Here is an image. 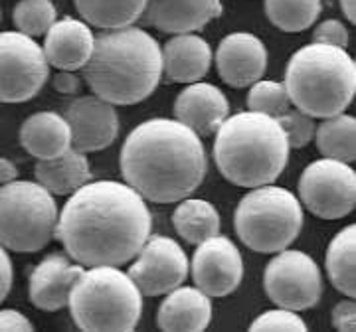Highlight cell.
I'll list each match as a JSON object with an SVG mask.
<instances>
[{
  "label": "cell",
  "mask_w": 356,
  "mask_h": 332,
  "mask_svg": "<svg viewBox=\"0 0 356 332\" xmlns=\"http://www.w3.org/2000/svg\"><path fill=\"white\" fill-rule=\"evenodd\" d=\"M81 69L97 97L113 105H137L151 97L163 79L161 44L137 26L103 30Z\"/></svg>",
  "instance_id": "cell-3"
},
{
  "label": "cell",
  "mask_w": 356,
  "mask_h": 332,
  "mask_svg": "<svg viewBox=\"0 0 356 332\" xmlns=\"http://www.w3.org/2000/svg\"><path fill=\"white\" fill-rule=\"evenodd\" d=\"M172 226L184 242L198 245L220 233V214L202 198H182L172 212Z\"/></svg>",
  "instance_id": "cell-24"
},
{
  "label": "cell",
  "mask_w": 356,
  "mask_h": 332,
  "mask_svg": "<svg viewBox=\"0 0 356 332\" xmlns=\"http://www.w3.org/2000/svg\"><path fill=\"white\" fill-rule=\"evenodd\" d=\"M208 158L200 137L177 119H149L127 135L121 172L131 188L154 204H172L204 182Z\"/></svg>",
  "instance_id": "cell-2"
},
{
  "label": "cell",
  "mask_w": 356,
  "mask_h": 332,
  "mask_svg": "<svg viewBox=\"0 0 356 332\" xmlns=\"http://www.w3.org/2000/svg\"><path fill=\"white\" fill-rule=\"evenodd\" d=\"M188 273L194 285L210 299L232 294L243 279L242 251L229 238L216 233L198 243Z\"/></svg>",
  "instance_id": "cell-13"
},
{
  "label": "cell",
  "mask_w": 356,
  "mask_h": 332,
  "mask_svg": "<svg viewBox=\"0 0 356 332\" xmlns=\"http://www.w3.org/2000/svg\"><path fill=\"white\" fill-rule=\"evenodd\" d=\"M299 202L321 219H341L356 206V172L348 163L321 158L299 179Z\"/></svg>",
  "instance_id": "cell-10"
},
{
  "label": "cell",
  "mask_w": 356,
  "mask_h": 332,
  "mask_svg": "<svg viewBox=\"0 0 356 332\" xmlns=\"http://www.w3.org/2000/svg\"><path fill=\"white\" fill-rule=\"evenodd\" d=\"M313 42H321V44H331L337 48H348V30L341 20H325L315 28L313 32Z\"/></svg>",
  "instance_id": "cell-33"
},
{
  "label": "cell",
  "mask_w": 356,
  "mask_h": 332,
  "mask_svg": "<svg viewBox=\"0 0 356 332\" xmlns=\"http://www.w3.org/2000/svg\"><path fill=\"white\" fill-rule=\"evenodd\" d=\"M277 121H280L281 128H283L291 149H303L315 139L317 125H315L313 117L295 109V107L293 109L289 107L283 115L277 117Z\"/></svg>",
  "instance_id": "cell-31"
},
{
  "label": "cell",
  "mask_w": 356,
  "mask_h": 332,
  "mask_svg": "<svg viewBox=\"0 0 356 332\" xmlns=\"http://www.w3.org/2000/svg\"><path fill=\"white\" fill-rule=\"evenodd\" d=\"M332 326L337 331L355 332L356 331V305L355 299H346L332 308Z\"/></svg>",
  "instance_id": "cell-34"
},
{
  "label": "cell",
  "mask_w": 356,
  "mask_h": 332,
  "mask_svg": "<svg viewBox=\"0 0 356 332\" xmlns=\"http://www.w3.org/2000/svg\"><path fill=\"white\" fill-rule=\"evenodd\" d=\"M20 144L38 160L64 154L72 147V131L65 117L54 111H40L26 119L20 127Z\"/></svg>",
  "instance_id": "cell-22"
},
{
  "label": "cell",
  "mask_w": 356,
  "mask_h": 332,
  "mask_svg": "<svg viewBox=\"0 0 356 332\" xmlns=\"http://www.w3.org/2000/svg\"><path fill=\"white\" fill-rule=\"evenodd\" d=\"M267 297L277 307L289 310H307L321 301L323 275L317 261L299 249H281L273 254L264 273Z\"/></svg>",
  "instance_id": "cell-11"
},
{
  "label": "cell",
  "mask_w": 356,
  "mask_h": 332,
  "mask_svg": "<svg viewBox=\"0 0 356 332\" xmlns=\"http://www.w3.org/2000/svg\"><path fill=\"white\" fill-rule=\"evenodd\" d=\"M34 174L36 182L48 192L56 196H70L91 180V166L86 153L70 147L56 158L38 160Z\"/></svg>",
  "instance_id": "cell-23"
},
{
  "label": "cell",
  "mask_w": 356,
  "mask_h": 332,
  "mask_svg": "<svg viewBox=\"0 0 356 332\" xmlns=\"http://www.w3.org/2000/svg\"><path fill=\"white\" fill-rule=\"evenodd\" d=\"M60 210L40 182L10 180L0 186V245L16 254L42 251L56 238Z\"/></svg>",
  "instance_id": "cell-8"
},
{
  "label": "cell",
  "mask_w": 356,
  "mask_h": 332,
  "mask_svg": "<svg viewBox=\"0 0 356 332\" xmlns=\"http://www.w3.org/2000/svg\"><path fill=\"white\" fill-rule=\"evenodd\" d=\"M234 226L242 243L255 254L273 256L287 249L303 228V206L287 188L255 186L240 200Z\"/></svg>",
  "instance_id": "cell-7"
},
{
  "label": "cell",
  "mask_w": 356,
  "mask_h": 332,
  "mask_svg": "<svg viewBox=\"0 0 356 332\" xmlns=\"http://www.w3.org/2000/svg\"><path fill=\"white\" fill-rule=\"evenodd\" d=\"M67 307L81 331H133L143 313V293L129 273L115 265L83 269Z\"/></svg>",
  "instance_id": "cell-6"
},
{
  "label": "cell",
  "mask_w": 356,
  "mask_h": 332,
  "mask_svg": "<svg viewBox=\"0 0 356 332\" xmlns=\"http://www.w3.org/2000/svg\"><path fill=\"white\" fill-rule=\"evenodd\" d=\"M83 273V265L64 254L44 257L30 273V301L40 310L56 313L67 307L70 293Z\"/></svg>",
  "instance_id": "cell-16"
},
{
  "label": "cell",
  "mask_w": 356,
  "mask_h": 332,
  "mask_svg": "<svg viewBox=\"0 0 356 332\" xmlns=\"http://www.w3.org/2000/svg\"><path fill=\"white\" fill-rule=\"evenodd\" d=\"M83 22L99 30L133 26L145 13L147 0H74Z\"/></svg>",
  "instance_id": "cell-26"
},
{
  "label": "cell",
  "mask_w": 356,
  "mask_h": 332,
  "mask_svg": "<svg viewBox=\"0 0 356 332\" xmlns=\"http://www.w3.org/2000/svg\"><path fill=\"white\" fill-rule=\"evenodd\" d=\"M341 2V10H343L344 18L348 22H356V0H339Z\"/></svg>",
  "instance_id": "cell-39"
},
{
  "label": "cell",
  "mask_w": 356,
  "mask_h": 332,
  "mask_svg": "<svg viewBox=\"0 0 356 332\" xmlns=\"http://www.w3.org/2000/svg\"><path fill=\"white\" fill-rule=\"evenodd\" d=\"M250 331H297V332H305L307 331V322L295 310H289V308H271V310H266L261 313L257 319L250 324Z\"/></svg>",
  "instance_id": "cell-32"
},
{
  "label": "cell",
  "mask_w": 356,
  "mask_h": 332,
  "mask_svg": "<svg viewBox=\"0 0 356 332\" xmlns=\"http://www.w3.org/2000/svg\"><path fill=\"white\" fill-rule=\"evenodd\" d=\"M44 36L46 40L42 50L48 65L65 72H76L88 64L95 40L88 22L67 16L56 20Z\"/></svg>",
  "instance_id": "cell-20"
},
{
  "label": "cell",
  "mask_w": 356,
  "mask_h": 332,
  "mask_svg": "<svg viewBox=\"0 0 356 332\" xmlns=\"http://www.w3.org/2000/svg\"><path fill=\"white\" fill-rule=\"evenodd\" d=\"M228 115V97L212 83H188L175 101V119L192 128L198 137L214 135Z\"/></svg>",
  "instance_id": "cell-17"
},
{
  "label": "cell",
  "mask_w": 356,
  "mask_h": 332,
  "mask_svg": "<svg viewBox=\"0 0 356 332\" xmlns=\"http://www.w3.org/2000/svg\"><path fill=\"white\" fill-rule=\"evenodd\" d=\"M212 320V301L198 287H177L159 307L156 324L163 331L200 332Z\"/></svg>",
  "instance_id": "cell-21"
},
{
  "label": "cell",
  "mask_w": 356,
  "mask_h": 332,
  "mask_svg": "<svg viewBox=\"0 0 356 332\" xmlns=\"http://www.w3.org/2000/svg\"><path fill=\"white\" fill-rule=\"evenodd\" d=\"M163 53V76L168 83H194L208 76L214 56L210 44L194 34H175L161 48Z\"/></svg>",
  "instance_id": "cell-19"
},
{
  "label": "cell",
  "mask_w": 356,
  "mask_h": 332,
  "mask_svg": "<svg viewBox=\"0 0 356 332\" xmlns=\"http://www.w3.org/2000/svg\"><path fill=\"white\" fill-rule=\"evenodd\" d=\"M289 95L285 85L280 81H261L257 79L252 83V90L248 93V109L255 113H264L269 117L283 115L289 109Z\"/></svg>",
  "instance_id": "cell-30"
},
{
  "label": "cell",
  "mask_w": 356,
  "mask_h": 332,
  "mask_svg": "<svg viewBox=\"0 0 356 332\" xmlns=\"http://www.w3.org/2000/svg\"><path fill=\"white\" fill-rule=\"evenodd\" d=\"M216 67L229 88H250L266 74V44L250 32L228 34L218 46Z\"/></svg>",
  "instance_id": "cell-15"
},
{
  "label": "cell",
  "mask_w": 356,
  "mask_h": 332,
  "mask_svg": "<svg viewBox=\"0 0 356 332\" xmlns=\"http://www.w3.org/2000/svg\"><path fill=\"white\" fill-rule=\"evenodd\" d=\"M0 331H34V324L26 319L20 310L14 308H2L0 310Z\"/></svg>",
  "instance_id": "cell-35"
},
{
  "label": "cell",
  "mask_w": 356,
  "mask_h": 332,
  "mask_svg": "<svg viewBox=\"0 0 356 332\" xmlns=\"http://www.w3.org/2000/svg\"><path fill=\"white\" fill-rule=\"evenodd\" d=\"M323 0H266L267 20L281 32L297 34L317 22Z\"/></svg>",
  "instance_id": "cell-28"
},
{
  "label": "cell",
  "mask_w": 356,
  "mask_h": 332,
  "mask_svg": "<svg viewBox=\"0 0 356 332\" xmlns=\"http://www.w3.org/2000/svg\"><path fill=\"white\" fill-rule=\"evenodd\" d=\"M129 267V277L147 297L170 293L186 281L191 263L177 240L166 235H149Z\"/></svg>",
  "instance_id": "cell-12"
},
{
  "label": "cell",
  "mask_w": 356,
  "mask_h": 332,
  "mask_svg": "<svg viewBox=\"0 0 356 332\" xmlns=\"http://www.w3.org/2000/svg\"><path fill=\"white\" fill-rule=\"evenodd\" d=\"M51 85H54V90L58 91V93H62V95H76V93H79L81 81H79V77L74 72L60 69V74H56L54 79H51Z\"/></svg>",
  "instance_id": "cell-37"
},
{
  "label": "cell",
  "mask_w": 356,
  "mask_h": 332,
  "mask_svg": "<svg viewBox=\"0 0 356 332\" xmlns=\"http://www.w3.org/2000/svg\"><path fill=\"white\" fill-rule=\"evenodd\" d=\"M65 121L72 131V147L86 154L111 147L119 135L115 105L97 95L77 97L67 107Z\"/></svg>",
  "instance_id": "cell-14"
},
{
  "label": "cell",
  "mask_w": 356,
  "mask_h": 332,
  "mask_svg": "<svg viewBox=\"0 0 356 332\" xmlns=\"http://www.w3.org/2000/svg\"><path fill=\"white\" fill-rule=\"evenodd\" d=\"M222 14V0H147L140 20L165 34L198 32Z\"/></svg>",
  "instance_id": "cell-18"
},
{
  "label": "cell",
  "mask_w": 356,
  "mask_h": 332,
  "mask_svg": "<svg viewBox=\"0 0 356 332\" xmlns=\"http://www.w3.org/2000/svg\"><path fill=\"white\" fill-rule=\"evenodd\" d=\"M153 230L147 200L127 182H86L70 194L56 226V240L83 267H121L137 256Z\"/></svg>",
  "instance_id": "cell-1"
},
{
  "label": "cell",
  "mask_w": 356,
  "mask_h": 332,
  "mask_svg": "<svg viewBox=\"0 0 356 332\" xmlns=\"http://www.w3.org/2000/svg\"><path fill=\"white\" fill-rule=\"evenodd\" d=\"M283 85L295 109L307 115L344 113L356 95V62L344 48L313 42L291 56Z\"/></svg>",
  "instance_id": "cell-5"
},
{
  "label": "cell",
  "mask_w": 356,
  "mask_h": 332,
  "mask_svg": "<svg viewBox=\"0 0 356 332\" xmlns=\"http://www.w3.org/2000/svg\"><path fill=\"white\" fill-rule=\"evenodd\" d=\"M327 273L337 291L344 297H356V226H346L329 243Z\"/></svg>",
  "instance_id": "cell-25"
},
{
  "label": "cell",
  "mask_w": 356,
  "mask_h": 332,
  "mask_svg": "<svg viewBox=\"0 0 356 332\" xmlns=\"http://www.w3.org/2000/svg\"><path fill=\"white\" fill-rule=\"evenodd\" d=\"M13 279H14V271H13V261H10V256H8V249H4L0 245V303L8 297L10 289H13Z\"/></svg>",
  "instance_id": "cell-36"
},
{
  "label": "cell",
  "mask_w": 356,
  "mask_h": 332,
  "mask_svg": "<svg viewBox=\"0 0 356 332\" xmlns=\"http://www.w3.org/2000/svg\"><path fill=\"white\" fill-rule=\"evenodd\" d=\"M214 135L218 170L236 186L273 184L289 163L291 147L275 117L255 111L228 115Z\"/></svg>",
  "instance_id": "cell-4"
},
{
  "label": "cell",
  "mask_w": 356,
  "mask_h": 332,
  "mask_svg": "<svg viewBox=\"0 0 356 332\" xmlns=\"http://www.w3.org/2000/svg\"><path fill=\"white\" fill-rule=\"evenodd\" d=\"M16 174H18L16 166L8 158L0 156V186L6 184V182H10V180H16Z\"/></svg>",
  "instance_id": "cell-38"
},
{
  "label": "cell",
  "mask_w": 356,
  "mask_h": 332,
  "mask_svg": "<svg viewBox=\"0 0 356 332\" xmlns=\"http://www.w3.org/2000/svg\"><path fill=\"white\" fill-rule=\"evenodd\" d=\"M13 18L18 32L30 38H40L58 20V10L51 0H18Z\"/></svg>",
  "instance_id": "cell-29"
},
{
  "label": "cell",
  "mask_w": 356,
  "mask_h": 332,
  "mask_svg": "<svg viewBox=\"0 0 356 332\" xmlns=\"http://www.w3.org/2000/svg\"><path fill=\"white\" fill-rule=\"evenodd\" d=\"M50 65L36 38L0 32V103H24L38 95Z\"/></svg>",
  "instance_id": "cell-9"
},
{
  "label": "cell",
  "mask_w": 356,
  "mask_h": 332,
  "mask_svg": "<svg viewBox=\"0 0 356 332\" xmlns=\"http://www.w3.org/2000/svg\"><path fill=\"white\" fill-rule=\"evenodd\" d=\"M315 141L318 153L325 158L341 163H355L356 158V119L353 115L325 117L315 128Z\"/></svg>",
  "instance_id": "cell-27"
}]
</instances>
